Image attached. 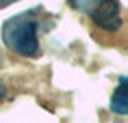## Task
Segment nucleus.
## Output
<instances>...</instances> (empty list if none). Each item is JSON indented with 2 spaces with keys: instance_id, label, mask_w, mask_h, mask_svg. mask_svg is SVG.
I'll list each match as a JSON object with an SVG mask.
<instances>
[{
  "instance_id": "nucleus-1",
  "label": "nucleus",
  "mask_w": 128,
  "mask_h": 123,
  "mask_svg": "<svg viewBox=\"0 0 128 123\" xmlns=\"http://www.w3.org/2000/svg\"><path fill=\"white\" fill-rule=\"evenodd\" d=\"M2 40L6 48L23 58H36L40 54L38 40V21L31 14H17L6 19L2 25Z\"/></svg>"
},
{
  "instance_id": "nucleus-2",
  "label": "nucleus",
  "mask_w": 128,
  "mask_h": 123,
  "mask_svg": "<svg viewBox=\"0 0 128 123\" xmlns=\"http://www.w3.org/2000/svg\"><path fill=\"white\" fill-rule=\"evenodd\" d=\"M71 6L75 10H80L88 14L90 19L96 23L100 29L103 31H117L120 23H122V17H120V4L118 2H76L73 0Z\"/></svg>"
},
{
  "instance_id": "nucleus-3",
  "label": "nucleus",
  "mask_w": 128,
  "mask_h": 123,
  "mask_svg": "<svg viewBox=\"0 0 128 123\" xmlns=\"http://www.w3.org/2000/svg\"><path fill=\"white\" fill-rule=\"evenodd\" d=\"M111 112L118 113V115H126L128 113V87H126V77L118 79L117 89L113 91L111 96Z\"/></svg>"
},
{
  "instance_id": "nucleus-4",
  "label": "nucleus",
  "mask_w": 128,
  "mask_h": 123,
  "mask_svg": "<svg viewBox=\"0 0 128 123\" xmlns=\"http://www.w3.org/2000/svg\"><path fill=\"white\" fill-rule=\"evenodd\" d=\"M4 98H6V87H4V83L0 81V102L4 100Z\"/></svg>"
}]
</instances>
